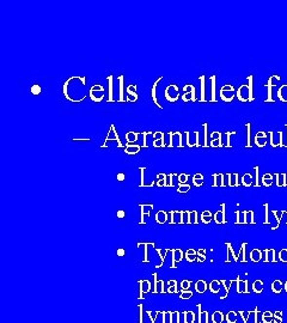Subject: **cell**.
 Listing matches in <instances>:
<instances>
[{
	"label": "cell",
	"mask_w": 287,
	"mask_h": 323,
	"mask_svg": "<svg viewBox=\"0 0 287 323\" xmlns=\"http://www.w3.org/2000/svg\"><path fill=\"white\" fill-rule=\"evenodd\" d=\"M72 141H91V139H72Z\"/></svg>",
	"instance_id": "ee69618b"
},
{
	"label": "cell",
	"mask_w": 287,
	"mask_h": 323,
	"mask_svg": "<svg viewBox=\"0 0 287 323\" xmlns=\"http://www.w3.org/2000/svg\"><path fill=\"white\" fill-rule=\"evenodd\" d=\"M199 80H200V89H201V98H200V102H206V98H205V80H206V77H205L204 75L200 76L199 77Z\"/></svg>",
	"instance_id": "2e32d148"
},
{
	"label": "cell",
	"mask_w": 287,
	"mask_h": 323,
	"mask_svg": "<svg viewBox=\"0 0 287 323\" xmlns=\"http://www.w3.org/2000/svg\"><path fill=\"white\" fill-rule=\"evenodd\" d=\"M157 178L159 180V182H158V186H159V187H162V186H167V175L158 174Z\"/></svg>",
	"instance_id": "4316f807"
},
{
	"label": "cell",
	"mask_w": 287,
	"mask_h": 323,
	"mask_svg": "<svg viewBox=\"0 0 287 323\" xmlns=\"http://www.w3.org/2000/svg\"><path fill=\"white\" fill-rule=\"evenodd\" d=\"M202 127H204V148H209L210 144H209V131H207V123H204L202 125Z\"/></svg>",
	"instance_id": "603a6c76"
},
{
	"label": "cell",
	"mask_w": 287,
	"mask_h": 323,
	"mask_svg": "<svg viewBox=\"0 0 287 323\" xmlns=\"http://www.w3.org/2000/svg\"><path fill=\"white\" fill-rule=\"evenodd\" d=\"M213 178H214V183H213V187H224V174H213Z\"/></svg>",
	"instance_id": "9a60e30c"
},
{
	"label": "cell",
	"mask_w": 287,
	"mask_h": 323,
	"mask_svg": "<svg viewBox=\"0 0 287 323\" xmlns=\"http://www.w3.org/2000/svg\"><path fill=\"white\" fill-rule=\"evenodd\" d=\"M117 254H118V256H122L123 254H125V250H123V249H118Z\"/></svg>",
	"instance_id": "bcb514c9"
},
{
	"label": "cell",
	"mask_w": 287,
	"mask_h": 323,
	"mask_svg": "<svg viewBox=\"0 0 287 323\" xmlns=\"http://www.w3.org/2000/svg\"><path fill=\"white\" fill-rule=\"evenodd\" d=\"M223 134L220 132L210 133V148H223Z\"/></svg>",
	"instance_id": "277c9868"
},
{
	"label": "cell",
	"mask_w": 287,
	"mask_h": 323,
	"mask_svg": "<svg viewBox=\"0 0 287 323\" xmlns=\"http://www.w3.org/2000/svg\"><path fill=\"white\" fill-rule=\"evenodd\" d=\"M236 96V90L232 85L230 84H226L224 85L222 89H220V98L222 101L225 102V103H230V102L233 101Z\"/></svg>",
	"instance_id": "7a4b0ae2"
},
{
	"label": "cell",
	"mask_w": 287,
	"mask_h": 323,
	"mask_svg": "<svg viewBox=\"0 0 287 323\" xmlns=\"http://www.w3.org/2000/svg\"><path fill=\"white\" fill-rule=\"evenodd\" d=\"M199 136H200V132H195V141L196 143L194 144V146H196V148H200V139H199Z\"/></svg>",
	"instance_id": "f35d334b"
},
{
	"label": "cell",
	"mask_w": 287,
	"mask_h": 323,
	"mask_svg": "<svg viewBox=\"0 0 287 323\" xmlns=\"http://www.w3.org/2000/svg\"><path fill=\"white\" fill-rule=\"evenodd\" d=\"M186 136H187V146H188V148H193V144H191V140H189V132H186Z\"/></svg>",
	"instance_id": "ab89813d"
},
{
	"label": "cell",
	"mask_w": 287,
	"mask_h": 323,
	"mask_svg": "<svg viewBox=\"0 0 287 323\" xmlns=\"http://www.w3.org/2000/svg\"><path fill=\"white\" fill-rule=\"evenodd\" d=\"M278 99L283 103H287V84H283L276 93Z\"/></svg>",
	"instance_id": "ba28073f"
},
{
	"label": "cell",
	"mask_w": 287,
	"mask_h": 323,
	"mask_svg": "<svg viewBox=\"0 0 287 323\" xmlns=\"http://www.w3.org/2000/svg\"><path fill=\"white\" fill-rule=\"evenodd\" d=\"M127 93V102H135L138 99V94H136V85L135 84H132L126 90Z\"/></svg>",
	"instance_id": "52a82bcc"
},
{
	"label": "cell",
	"mask_w": 287,
	"mask_h": 323,
	"mask_svg": "<svg viewBox=\"0 0 287 323\" xmlns=\"http://www.w3.org/2000/svg\"><path fill=\"white\" fill-rule=\"evenodd\" d=\"M125 76H120L118 77V84H120V97H118V103H123V102H127V99H125V91H123V85H125Z\"/></svg>",
	"instance_id": "30bf717a"
},
{
	"label": "cell",
	"mask_w": 287,
	"mask_h": 323,
	"mask_svg": "<svg viewBox=\"0 0 287 323\" xmlns=\"http://www.w3.org/2000/svg\"><path fill=\"white\" fill-rule=\"evenodd\" d=\"M193 185L195 186V187H200V186L204 185V175L201 174H195L193 176Z\"/></svg>",
	"instance_id": "44dd1931"
},
{
	"label": "cell",
	"mask_w": 287,
	"mask_h": 323,
	"mask_svg": "<svg viewBox=\"0 0 287 323\" xmlns=\"http://www.w3.org/2000/svg\"><path fill=\"white\" fill-rule=\"evenodd\" d=\"M236 97L238 98L239 102L246 103L249 102V90H248V84H243L239 86L238 90L236 91Z\"/></svg>",
	"instance_id": "3957f363"
},
{
	"label": "cell",
	"mask_w": 287,
	"mask_h": 323,
	"mask_svg": "<svg viewBox=\"0 0 287 323\" xmlns=\"http://www.w3.org/2000/svg\"><path fill=\"white\" fill-rule=\"evenodd\" d=\"M89 94H90V98L92 99V101L95 102V103H101V102L103 101L104 96H102V97H96L94 94H91V93H89Z\"/></svg>",
	"instance_id": "83f0119b"
},
{
	"label": "cell",
	"mask_w": 287,
	"mask_h": 323,
	"mask_svg": "<svg viewBox=\"0 0 287 323\" xmlns=\"http://www.w3.org/2000/svg\"><path fill=\"white\" fill-rule=\"evenodd\" d=\"M279 134V144H280V148H285V144H284L283 141V132H278Z\"/></svg>",
	"instance_id": "e575fe53"
},
{
	"label": "cell",
	"mask_w": 287,
	"mask_h": 323,
	"mask_svg": "<svg viewBox=\"0 0 287 323\" xmlns=\"http://www.w3.org/2000/svg\"><path fill=\"white\" fill-rule=\"evenodd\" d=\"M139 134H143V132H127L125 134L126 136V143H130V144H134L135 141H138V136Z\"/></svg>",
	"instance_id": "5bb4252c"
},
{
	"label": "cell",
	"mask_w": 287,
	"mask_h": 323,
	"mask_svg": "<svg viewBox=\"0 0 287 323\" xmlns=\"http://www.w3.org/2000/svg\"><path fill=\"white\" fill-rule=\"evenodd\" d=\"M255 145L259 146L260 149H263L267 145V133L266 132H257L255 135Z\"/></svg>",
	"instance_id": "8992f818"
},
{
	"label": "cell",
	"mask_w": 287,
	"mask_h": 323,
	"mask_svg": "<svg viewBox=\"0 0 287 323\" xmlns=\"http://www.w3.org/2000/svg\"><path fill=\"white\" fill-rule=\"evenodd\" d=\"M275 177H276V185H278V187H286L287 181H286L285 174H275Z\"/></svg>",
	"instance_id": "e0dca14e"
},
{
	"label": "cell",
	"mask_w": 287,
	"mask_h": 323,
	"mask_svg": "<svg viewBox=\"0 0 287 323\" xmlns=\"http://www.w3.org/2000/svg\"><path fill=\"white\" fill-rule=\"evenodd\" d=\"M150 134H153V132H143V135H144V144L143 146L145 149H147V143H146V136L150 135Z\"/></svg>",
	"instance_id": "d6a6232c"
},
{
	"label": "cell",
	"mask_w": 287,
	"mask_h": 323,
	"mask_svg": "<svg viewBox=\"0 0 287 323\" xmlns=\"http://www.w3.org/2000/svg\"><path fill=\"white\" fill-rule=\"evenodd\" d=\"M232 134H236V132L235 131H232V132H226V138H228V143H226V148H231V143H230V135H232Z\"/></svg>",
	"instance_id": "4dcf8cb0"
},
{
	"label": "cell",
	"mask_w": 287,
	"mask_h": 323,
	"mask_svg": "<svg viewBox=\"0 0 287 323\" xmlns=\"http://www.w3.org/2000/svg\"><path fill=\"white\" fill-rule=\"evenodd\" d=\"M153 143H152V145H153V148H165V143H164V138H165V134L163 132H154L153 134Z\"/></svg>",
	"instance_id": "5b68a950"
},
{
	"label": "cell",
	"mask_w": 287,
	"mask_h": 323,
	"mask_svg": "<svg viewBox=\"0 0 287 323\" xmlns=\"http://www.w3.org/2000/svg\"><path fill=\"white\" fill-rule=\"evenodd\" d=\"M139 170H140V172H141V183H140V186L143 187V186H145V183H144V172H145V170H146V168L140 167V168H139Z\"/></svg>",
	"instance_id": "836d02e7"
},
{
	"label": "cell",
	"mask_w": 287,
	"mask_h": 323,
	"mask_svg": "<svg viewBox=\"0 0 287 323\" xmlns=\"http://www.w3.org/2000/svg\"><path fill=\"white\" fill-rule=\"evenodd\" d=\"M278 81H280V76L273 75L268 78L267 84H266V88H267V99H265V103H274V99H273V88L278 84Z\"/></svg>",
	"instance_id": "6da1fadb"
},
{
	"label": "cell",
	"mask_w": 287,
	"mask_h": 323,
	"mask_svg": "<svg viewBox=\"0 0 287 323\" xmlns=\"http://www.w3.org/2000/svg\"><path fill=\"white\" fill-rule=\"evenodd\" d=\"M108 79V83H109V90H108V95H109V98H108V102L109 103H112L113 102V76H109V77L107 78Z\"/></svg>",
	"instance_id": "cb8c5ba5"
},
{
	"label": "cell",
	"mask_w": 287,
	"mask_h": 323,
	"mask_svg": "<svg viewBox=\"0 0 287 323\" xmlns=\"http://www.w3.org/2000/svg\"><path fill=\"white\" fill-rule=\"evenodd\" d=\"M194 90H195V88H194L193 84H187V85L183 88V93L184 94H186V93H191V91H194Z\"/></svg>",
	"instance_id": "f546056e"
},
{
	"label": "cell",
	"mask_w": 287,
	"mask_h": 323,
	"mask_svg": "<svg viewBox=\"0 0 287 323\" xmlns=\"http://www.w3.org/2000/svg\"><path fill=\"white\" fill-rule=\"evenodd\" d=\"M215 80H217V77H215V76H212V77H210V81H212V83H210V102H212V103H215V102H217V98H215V89H217V84H215Z\"/></svg>",
	"instance_id": "8fae6325"
},
{
	"label": "cell",
	"mask_w": 287,
	"mask_h": 323,
	"mask_svg": "<svg viewBox=\"0 0 287 323\" xmlns=\"http://www.w3.org/2000/svg\"><path fill=\"white\" fill-rule=\"evenodd\" d=\"M242 185L246 186V187H250L252 185V175L247 172V174L242 176Z\"/></svg>",
	"instance_id": "d6986e66"
},
{
	"label": "cell",
	"mask_w": 287,
	"mask_h": 323,
	"mask_svg": "<svg viewBox=\"0 0 287 323\" xmlns=\"http://www.w3.org/2000/svg\"><path fill=\"white\" fill-rule=\"evenodd\" d=\"M30 93L33 94L34 96H38V95L42 93L41 86H39L38 84H34V85H31V88H30Z\"/></svg>",
	"instance_id": "d4e9b609"
},
{
	"label": "cell",
	"mask_w": 287,
	"mask_h": 323,
	"mask_svg": "<svg viewBox=\"0 0 287 323\" xmlns=\"http://www.w3.org/2000/svg\"><path fill=\"white\" fill-rule=\"evenodd\" d=\"M117 217L118 218H123V217H125V212H123V211H118L117 212Z\"/></svg>",
	"instance_id": "f6af8a7d"
},
{
	"label": "cell",
	"mask_w": 287,
	"mask_h": 323,
	"mask_svg": "<svg viewBox=\"0 0 287 323\" xmlns=\"http://www.w3.org/2000/svg\"><path fill=\"white\" fill-rule=\"evenodd\" d=\"M189 188H191V186H188V185L181 186V187L178 188V191H183V193H186V191L189 190Z\"/></svg>",
	"instance_id": "74e56055"
},
{
	"label": "cell",
	"mask_w": 287,
	"mask_h": 323,
	"mask_svg": "<svg viewBox=\"0 0 287 323\" xmlns=\"http://www.w3.org/2000/svg\"><path fill=\"white\" fill-rule=\"evenodd\" d=\"M140 146L135 145V144H130L126 143V148H125V153L126 154H138L139 151H140Z\"/></svg>",
	"instance_id": "9c48e42d"
},
{
	"label": "cell",
	"mask_w": 287,
	"mask_h": 323,
	"mask_svg": "<svg viewBox=\"0 0 287 323\" xmlns=\"http://www.w3.org/2000/svg\"><path fill=\"white\" fill-rule=\"evenodd\" d=\"M247 127V149H251V123L248 122L246 125Z\"/></svg>",
	"instance_id": "ac0fdd59"
},
{
	"label": "cell",
	"mask_w": 287,
	"mask_h": 323,
	"mask_svg": "<svg viewBox=\"0 0 287 323\" xmlns=\"http://www.w3.org/2000/svg\"><path fill=\"white\" fill-rule=\"evenodd\" d=\"M116 178H117V181L122 182V181L126 180V175L123 174V172H118V174L116 175Z\"/></svg>",
	"instance_id": "d590c367"
},
{
	"label": "cell",
	"mask_w": 287,
	"mask_h": 323,
	"mask_svg": "<svg viewBox=\"0 0 287 323\" xmlns=\"http://www.w3.org/2000/svg\"><path fill=\"white\" fill-rule=\"evenodd\" d=\"M76 77H71L70 79H67L64 83V86H62V93H64V96H65V98H67L68 101H71V102H73V103H75V101H73L72 98H71L70 96H68V93H67V89H68V84H70V81H72L73 79H75Z\"/></svg>",
	"instance_id": "ffe728a7"
},
{
	"label": "cell",
	"mask_w": 287,
	"mask_h": 323,
	"mask_svg": "<svg viewBox=\"0 0 287 323\" xmlns=\"http://www.w3.org/2000/svg\"><path fill=\"white\" fill-rule=\"evenodd\" d=\"M176 132H169V138H170V141H169V145H168V148H172L173 144H172V138L173 135H175Z\"/></svg>",
	"instance_id": "8d00e7d4"
},
{
	"label": "cell",
	"mask_w": 287,
	"mask_h": 323,
	"mask_svg": "<svg viewBox=\"0 0 287 323\" xmlns=\"http://www.w3.org/2000/svg\"><path fill=\"white\" fill-rule=\"evenodd\" d=\"M90 91H94V93H95V91H99V93L103 94L104 93V89H103V86H101V85H99V84H95V85L91 88Z\"/></svg>",
	"instance_id": "f1b7e54d"
},
{
	"label": "cell",
	"mask_w": 287,
	"mask_h": 323,
	"mask_svg": "<svg viewBox=\"0 0 287 323\" xmlns=\"http://www.w3.org/2000/svg\"><path fill=\"white\" fill-rule=\"evenodd\" d=\"M262 183L263 186H266V187H269V186H272L273 183V175L272 174H265L262 176Z\"/></svg>",
	"instance_id": "7402d4cb"
},
{
	"label": "cell",
	"mask_w": 287,
	"mask_h": 323,
	"mask_svg": "<svg viewBox=\"0 0 287 323\" xmlns=\"http://www.w3.org/2000/svg\"><path fill=\"white\" fill-rule=\"evenodd\" d=\"M248 79V90H249V102H254L255 97H254V89H252V85H254V77L251 75L247 77Z\"/></svg>",
	"instance_id": "4fadbf2b"
},
{
	"label": "cell",
	"mask_w": 287,
	"mask_h": 323,
	"mask_svg": "<svg viewBox=\"0 0 287 323\" xmlns=\"http://www.w3.org/2000/svg\"><path fill=\"white\" fill-rule=\"evenodd\" d=\"M286 253H287L286 250H283V251H281L280 256H281V260H283V261H286V260H287V255H286Z\"/></svg>",
	"instance_id": "b9f144b4"
},
{
	"label": "cell",
	"mask_w": 287,
	"mask_h": 323,
	"mask_svg": "<svg viewBox=\"0 0 287 323\" xmlns=\"http://www.w3.org/2000/svg\"><path fill=\"white\" fill-rule=\"evenodd\" d=\"M110 130H112V132L115 134V140L117 141V146H118V148H123V145H122V143H121L120 136H118V134H117V131H116V128H115V126L114 125L110 126Z\"/></svg>",
	"instance_id": "484cf974"
},
{
	"label": "cell",
	"mask_w": 287,
	"mask_h": 323,
	"mask_svg": "<svg viewBox=\"0 0 287 323\" xmlns=\"http://www.w3.org/2000/svg\"><path fill=\"white\" fill-rule=\"evenodd\" d=\"M254 170H255V172H256V186L257 187H259V167H255L254 168Z\"/></svg>",
	"instance_id": "60d3db41"
},
{
	"label": "cell",
	"mask_w": 287,
	"mask_h": 323,
	"mask_svg": "<svg viewBox=\"0 0 287 323\" xmlns=\"http://www.w3.org/2000/svg\"><path fill=\"white\" fill-rule=\"evenodd\" d=\"M189 175H186V174H181L178 175V181H180V183H184L187 180H188Z\"/></svg>",
	"instance_id": "1f68e13d"
},
{
	"label": "cell",
	"mask_w": 287,
	"mask_h": 323,
	"mask_svg": "<svg viewBox=\"0 0 287 323\" xmlns=\"http://www.w3.org/2000/svg\"><path fill=\"white\" fill-rule=\"evenodd\" d=\"M163 79V77H159L158 78V79L154 81L153 83V86H152V90H151V96H152V99H153V103L156 104V106L158 108H160V109H163V107L160 106L159 103H158V99H157V94H156V89H157V85H158V83H159L160 80Z\"/></svg>",
	"instance_id": "7c38bea8"
},
{
	"label": "cell",
	"mask_w": 287,
	"mask_h": 323,
	"mask_svg": "<svg viewBox=\"0 0 287 323\" xmlns=\"http://www.w3.org/2000/svg\"><path fill=\"white\" fill-rule=\"evenodd\" d=\"M285 127H286V130H287V123L285 125ZM286 148H287V144H286Z\"/></svg>",
	"instance_id": "7dc6e473"
},
{
	"label": "cell",
	"mask_w": 287,
	"mask_h": 323,
	"mask_svg": "<svg viewBox=\"0 0 287 323\" xmlns=\"http://www.w3.org/2000/svg\"><path fill=\"white\" fill-rule=\"evenodd\" d=\"M79 80L81 81V85H85L86 84V77H79Z\"/></svg>",
	"instance_id": "7bdbcfd3"
}]
</instances>
